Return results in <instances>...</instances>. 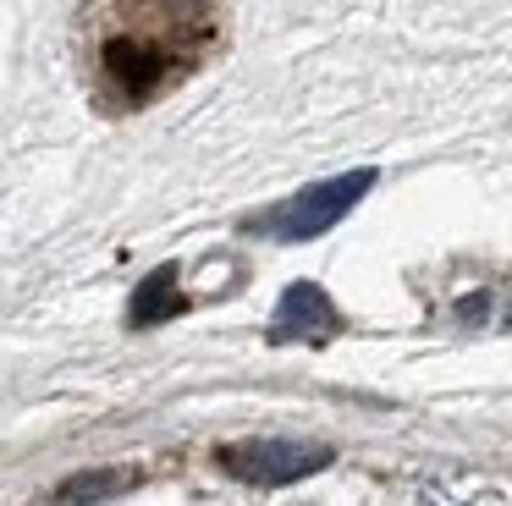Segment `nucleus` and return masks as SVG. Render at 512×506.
Segmentation results:
<instances>
[{
    "label": "nucleus",
    "mask_w": 512,
    "mask_h": 506,
    "mask_svg": "<svg viewBox=\"0 0 512 506\" xmlns=\"http://www.w3.org/2000/svg\"><path fill=\"white\" fill-rule=\"evenodd\" d=\"M100 44V88L111 105L138 110L193 72L215 39V0H111Z\"/></svg>",
    "instance_id": "obj_1"
},
{
    "label": "nucleus",
    "mask_w": 512,
    "mask_h": 506,
    "mask_svg": "<svg viewBox=\"0 0 512 506\" xmlns=\"http://www.w3.org/2000/svg\"><path fill=\"white\" fill-rule=\"evenodd\" d=\"M375 187V171H347V176H331V182H314L303 193H292L287 204H276L270 215L254 220V231L276 242H309V237H325L336 220H347V209Z\"/></svg>",
    "instance_id": "obj_2"
},
{
    "label": "nucleus",
    "mask_w": 512,
    "mask_h": 506,
    "mask_svg": "<svg viewBox=\"0 0 512 506\" xmlns=\"http://www.w3.org/2000/svg\"><path fill=\"white\" fill-rule=\"evenodd\" d=\"M215 462L232 479L276 490V484H298L309 473L331 468V446H314V440H237V446L215 451Z\"/></svg>",
    "instance_id": "obj_3"
},
{
    "label": "nucleus",
    "mask_w": 512,
    "mask_h": 506,
    "mask_svg": "<svg viewBox=\"0 0 512 506\" xmlns=\"http://www.w3.org/2000/svg\"><path fill=\"white\" fill-rule=\"evenodd\" d=\"M336 330H342V314H336V303L320 292L314 281H298L281 292L276 303V319H270V341H309V347H320V341H331Z\"/></svg>",
    "instance_id": "obj_4"
},
{
    "label": "nucleus",
    "mask_w": 512,
    "mask_h": 506,
    "mask_svg": "<svg viewBox=\"0 0 512 506\" xmlns=\"http://www.w3.org/2000/svg\"><path fill=\"white\" fill-rule=\"evenodd\" d=\"M182 292H177V270L171 264H160L149 281H138V292H133V325L138 330H149V325H166L171 314H182Z\"/></svg>",
    "instance_id": "obj_5"
},
{
    "label": "nucleus",
    "mask_w": 512,
    "mask_h": 506,
    "mask_svg": "<svg viewBox=\"0 0 512 506\" xmlns=\"http://www.w3.org/2000/svg\"><path fill=\"white\" fill-rule=\"evenodd\" d=\"M116 484H127V473H89V479H72L61 495L78 501V495H100V490H116Z\"/></svg>",
    "instance_id": "obj_6"
}]
</instances>
